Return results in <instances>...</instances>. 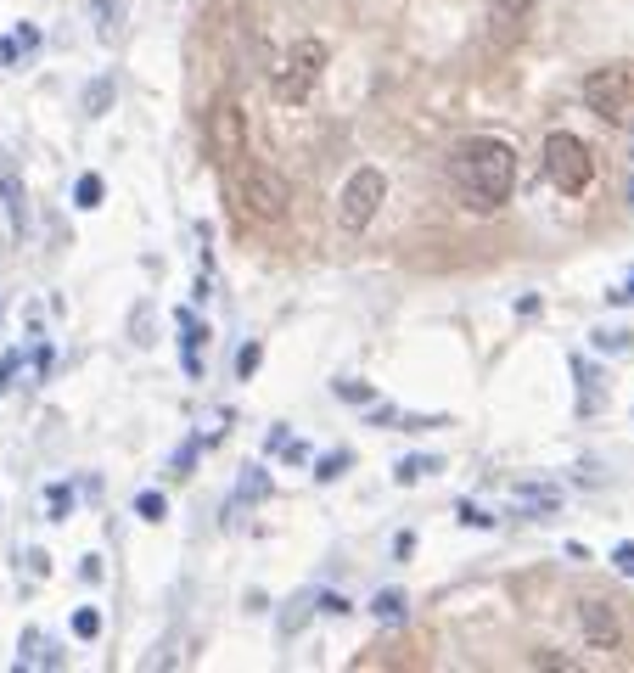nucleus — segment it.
Masks as SVG:
<instances>
[{"label": "nucleus", "mask_w": 634, "mask_h": 673, "mask_svg": "<svg viewBox=\"0 0 634 673\" xmlns=\"http://www.w3.org/2000/svg\"><path fill=\"white\" fill-rule=\"evenodd\" d=\"M623 286H629V298H634V269H629V281H623Z\"/></svg>", "instance_id": "obj_37"}, {"label": "nucleus", "mask_w": 634, "mask_h": 673, "mask_svg": "<svg viewBox=\"0 0 634 673\" xmlns=\"http://www.w3.org/2000/svg\"><path fill=\"white\" fill-rule=\"evenodd\" d=\"M388 197V180H382V168H354L348 185H343V197H337V225L348 230V236H359L371 219H376V208H382Z\"/></svg>", "instance_id": "obj_7"}, {"label": "nucleus", "mask_w": 634, "mask_h": 673, "mask_svg": "<svg viewBox=\"0 0 634 673\" xmlns=\"http://www.w3.org/2000/svg\"><path fill=\"white\" fill-rule=\"evenodd\" d=\"M455 516H460V522H467V528H494V516H489V511H483V505H472V499H467V505H460V511H455Z\"/></svg>", "instance_id": "obj_26"}, {"label": "nucleus", "mask_w": 634, "mask_h": 673, "mask_svg": "<svg viewBox=\"0 0 634 673\" xmlns=\"http://www.w3.org/2000/svg\"><path fill=\"white\" fill-rule=\"evenodd\" d=\"M393 556H398V561H410V556H416V533H410V528H405V533H393Z\"/></svg>", "instance_id": "obj_30"}, {"label": "nucleus", "mask_w": 634, "mask_h": 673, "mask_svg": "<svg viewBox=\"0 0 634 673\" xmlns=\"http://www.w3.org/2000/svg\"><path fill=\"white\" fill-rule=\"evenodd\" d=\"M101 573H107V567H101V556H84V567H79V578H84V584H101Z\"/></svg>", "instance_id": "obj_32"}, {"label": "nucleus", "mask_w": 634, "mask_h": 673, "mask_svg": "<svg viewBox=\"0 0 634 673\" xmlns=\"http://www.w3.org/2000/svg\"><path fill=\"white\" fill-rule=\"evenodd\" d=\"M573 376H578V410H601L606 405V388H601V376L595 371H584V354H573Z\"/></svg>", "instance_id": "obj_11"}, {"label": "nucleus", "mask_w": 634, "mask_h": 673, "mask_svg": "<svg viewBox=\"0 0 634 673\" xmlns=\"http://www.w3.org/2000/svg\"><path fill=\"white\" fill-rule=\"evenodd\" d=\"M321 73H326V46L314 34H304V39H292L287 62L276 68V79H270V90H276L281 107H304L314 96V84H321Z\"/></svg>", "instance_id": "obj_4"}, {"label": "nucleus", "mask_w": 634, "mask_h": 673, "mask_svg": "<svg viewBox=\"0 0 634 673\" xmlns=\"http://www.w3.org/2000/svg\"><path fill=\"white\" fill-rule=\"evenodd\" d=\"M314 606H321V612H331V618H348V612H354V606H348L343 595H331V589H321V601H314Z\"/></svg>", "instance_id": "obj_28"}, {"label": "nucleus", "mask_w": 634, "mask_h": 673, "mask_svg": "<svg viewBox=\"0 0 634 673\" xmlns=\"http://www.w3.org/2000/svg\"><path fill=\"white\" fill-rule=\"evenodd\" d=\"M107 107H113V79H96L84 90V113H107Z\"/></svg>", "instance_id": "obj_24"}, {"label": "nucleus", "mask_w": 634, "mask_h": 673, "mask_svg": "<svg viewBox=\"0 0 634 673\" xmlns=\"http://www.w3.org/2000/svg\"><path fill=\"white\" fill-rule=\"evenodd\" d=\"M101 202H107V180H101V175H79V185H73V208L96 214Z\"/></svg>", "instance_id": "obj_14"}, {"label": "nucleus", "mask_w": 634, "mask_h": 673, "mask_svg": "<svg viewBox=\"0 0 634 673\" xmlns=\"http://www.w3.org/2000/svg\"><path fill=\"white\" fill-rule=\"evenodd\" d=\"M612 567H618L623 578H634V539H623L618 550H612Z\"/></svg>", "instance_id": "obj_27"}, {"label": "nucleus", "mask_w": 634, "mask_h": 673, "mask_svg": "<svg viewBox=\"0 0 634 673\" xmlns=\"http://www.w3.org/2000/svg\"><path fill=\"white\" fill-rule=\"evenodd\" d=\"M17 365H23V360H17V354H6V360H0V393H6V388L17 382Z\"/></svg>", "instance_id": "obj_31"}, {"label": "nucleus", "mask_w": 634, "mask_h": 673, "mask_svg": "<svg viewBox=\"0 0 634 673\" xmlns=\"http://www.w3.org/2000/svg\"><path fill=\"white\" fill-rule=\"evenodd\" d=\"M534 668H561V673H567L573 662H567V657H556V651H539V657H534Z\"/></svg>", "instance_id": "obj_34"}, {"label": "nucleus", "mask_w": 634, "mask_h": 673, "mask_svg": "<svg viewBox=\"0 0 634 673\" xmlns=\"http://www.w3.org/2000/svg\"><path fill=\"white\" fill-rule=\"evenodd\" d=\"M539 168H544V180H551L561 197H578V192H589V180H595V158H589V146L573 130H551L544 135Z\"/></svg>", "instance_id": "obj_3"}, {"label": "nucleus", "mask_w": 634, "mask_h": 673, "mask_svg": "<svg viewBox=\"0 0 634 673\" xmlns=\"http://www.w3.org/2000/svg\"><path fill=\"white\" fill-rule=\"evenodd\" d=\"M489 17H494V34L505 29V39H517L522 23L534 17V0H489Z\"/></svg>", "instance_id": "obj_10"}, {"label": "nucleus", "mask_w": 634, "mask_h": 673, "mask_svg": "<svg viewBox=\"0 0 634 673\" xmlns=\"http://www.w3.org/2000/svg\"><path fill=\"white\" fill-rule=\"evenodd\" d=\"M68 511H73V489H68V482H56V489H46V516H51V522H62Z\"/></svg>", "instance_id": "obj_22"}, {"label": "nucleus", "mask_w": 634, "mask_h": 673, "mask_svg": "<svg viewBox=\"0 0 634 673\" xmlns=\"http://www.w3.org/2000/svg\"><path fill=\"white\" fill-rule=\"evenodd\" d=\"M589 343H595L601 354H623V348H629V331H618V326H601V331H589Z\"/></svg>", "instance_id": "obj_23"}, {"label": "nucleus", "mask_w": 634, "mask_h": 673, "mask_svg": "<svg viewBox=\"0 0 634 673\" xmlns=\"http://www.w3.org/2000/svg\"><path fill=\"white\" fill-rule=\"evenodd\" d=\"M236 202H242V214L247 219H259V225H281L287 219V208H292V185L287 175H276L270 163H236Z\"/></svg>", "instance_id": "obj_2"}, {"label": "nucleus", "mask_w": 634, "mask_h": 673, "mask_svg": "<svg viewBox=\"0 0 634 673\" xmlns=\"http://www.w3.org/2000/svg\"><path fill=\"white\" fill-rule=\"evenodd\" d=\"M348 449H331V455H321V460H314V482H337V477H343L348 472Z\"/></svg>", "instance_id": "obj_18"}, {"label": "nucleus", "mask_w": 634, "mask_h": 673, "mask_svg": "<svg viewBox=\"0 0 634 673\" xmlns=\"http://www.w3.org/2000/svg\"><path fill=\"white\" fill-rule=\"evenodd\" d=\"M517 511L522 516H556L561 511V489H551V482H522L517 489Z\"/></svg>", "instance_id": "obj_9"}, {"label": "nucleus", "mask_w": 634, "mask_h": 673, "mask_svg": "<svg viewBox=\"0 0 634 673\" xmlns=\"http://www.w3.org/2000/svg\"><path fill=\"white\" fill-rule=\"evenodd\" d=\"M0 62H6V68L17 62V39H0Z\"/></svg>", "instance_id": "obj_35"}, {"label": "nucleus", "mask_w": 634, "mask_h": 673, "mask_svg": "<svg viewBox=\"0 0 634 673\" xmlns=\"http://www.w3.org/2000/svg\"><path fill=\"white\" fill-rule=\"evenodd\" d=\"M578 628H584L589 651H618L623 645V618H618V606L601 601V595H584L578 601Z\"/></svg>", "instance_id": "obj_8"}, {"label": "nucleus", "mask_w": 634, "mask_h": 673, "mask_svg": "<svg viewBox=\"0 0 634 673\" xmlns=\"http://www.w3.org/2000/svg\"><path fill=\"white\" fill-rule=\"evenodd\" d=\"M584 101H589V113H595L601 124H612V130H629L634 124V73L629 68H595L584 79Z\"/></svg>", "instance_id": "obj_5"}, {"label": "nucleus", "mask_w": 634, "mask_h": 673, "mask_svg": "<svg viewBox=\"0 0 634 673\" xmlns=\"http://www.w3.org/2000/svg\"><path fill=\"white\" fill-rule=\"evenodd\" d=\"M202 146H208V158H214L219 168H236L247 158V113H242L236 96H219L214 107H208Z\"/></svg>", "instance_id": "obj_6"}, {"label": "nucleus", "mask_w": 634, "mask_h": 673, "mask_svg": "<svg viewBox=\"0 0 634 673\" xmlns=\"http://www.w3.org/2000/svg\"><path fill=\"white\" fill-rule=\"evenodd\" d=\"M433 472H443V460L438 455H405V460H393V482H421V477H433Z\"/></svg>", "instance_id": "obj_13"}, {"label": "nucleus", "mask_w": 634, "mask_h": 673, "mask_svg": "<svg viewBox=\"0 0 634 673\" xmlns=\"http://www.w3.org/2000/svg\"><path fill=\"white\" fill-rule=\"evenodd\" d=\"M405 612H410V606H405L398 589H382V595L371 601V618H376V623H405Z\"/></svg>", "instance_id": "obj_16"}, {"label": "nucleus", "mask_w": 634, "mask_h": 673, "mask_svg": "<svg viewBox=\"0 0 634 673\" xmlns=\"http://www.w3.org/2000/svg\"><path fill=\"white\" fill-rule=\"evenodd\" d=\"M287 444H292V432H287V427H276V432H270V438H264V449H270V455H281Z\"/></svg>", "instance_id": "obj_33"}, {"label": "nucleus", "mask_w": 634, "mask_h": 673, "mask_svg": "<svg viewBox=\"0 0 634 673\" xmlns=\"http://www.w3.org/2000/svg\"><path fill=\"white\" fill-rule=\"evenodd\" d=\"M629 214H634V180H629Z\"/></svg>", "instance_id": "obj_36"}, {"label": "nucleus", "mask_w": 634, "mask_h": 673, "mask_svg": "<svg viewBox=\"0 0 634 673\" xmlns=\"http://www.w3.org/2000/svg\"><path fill=\"white\" fill-rule=\"evenodd\" d=\"M337 398H343V405H376V388H371V382H354V376H343V382H337Z\"/></svg>", "instance_id": "obj_21"}, {"label": "nucleus", "mask_w": 634, "mask_h": 673, "mask_svg": "<svg viewBox=\"0 0 634 673\" xmlns=\"http://www.w3.org/2000/svg\"><path fill=\"white\" fill-rule=\"evenodd\" d=\"M455 192L467 214H500L517 192V152L500 135H477L455 152Z\"/></svg>", "instance_id": "obj_1"}, {"label": "nucleus", "mask_w": 634, "mask_h": 673, "mask_svg": "<svg viewBox=\"0 0 634 673\" xmlns=\"http://www.w3.org/2000/svg\"><path fill=\"white\" fill-rule=\"evenodd\" d=\"M135 516H141V522H163V516H168V499H163L158 489H141V494H135Z\"/></svg>", "instance_id": "obj_20"}, {"label": "nucleus", "mask_w": 634, "mask_h": 673, "mask_svg": "<svg viewBox=\"0 0 634 673\" xmlns=\"http://www.w3.org/2000/svg\"><path fill=\"white\" fill-rule=\"evenodd\" d=\"M202 343H208V326L180 309V354H202Z\"/></svg>", "instance_id": "obj_17"}, {"label": "nucleus", "mask_w": 634, "mask_h": 673, "mask_svg": "<svg viewBox=\"0 0 634 673\" xmlns=\"http://www.w3.org/2000/svg\"><path fill=\"white\" fill-rule=\"evenodd\" d=\"M0 202H6V214H12V230L23 236V230H29V214H23V185H17L12 168H0Z\"/></svg>", "instance_id": "obj_12"}, {"label": "nucleus", "mask_w": 634, "mask_h": 673, "mask_svg": "<svg viewBox=\"0 0 634 673\" xmlns=\"http://www.w3.org/2000/svg\"><path fill=\"white\" fill-rule=\"evenodd\" d=\"M270 494V472L264 466H242V482H236V505H253Z\"/></svg>", "instance_id": "obj_15"}, {"label": "nucleus", "mask_w": 634, "mask_h": 673, "mask_svg": "<svg viewBox=\"0 0 634 673\" xmlns=\"http://www.w3.org/2000/svg\"><path fill=\"white\" fill-rule=\"evenodd\" d=\"M259 365H264V348L247 343V348L236 354V376H242V382H253V376H259Z\"/></svg>", "instance_id": "obj_25"}, {"label": "nucleus", "mask_w": 634, "mask_h": 673, "mask_svg": "<svg viewBox=\"0 0 634 673\" xmlns=\"http://www.w3.org/2000/svg\"><path fill=\"white\" fill-rule=\"evenodd\" d=\"M192 466H197V444H185V449L175 455V477H192Z\"/></svg>", "instance_id": "obj_29"}, {"label": "nucleus", "mask_w": 634, "mask_h": 673, "mask_svg": "<svg viewBox=\"0 0 634 673\" xmlns=\"http://www.w3.org/2000/svg\"><path fill=\"white\" fill-rule=\"evenodd\" d=\"M73 640H101V612L96 606H73Z\"/></svg>", "instance_id": "obj_19"}]
</instances>
